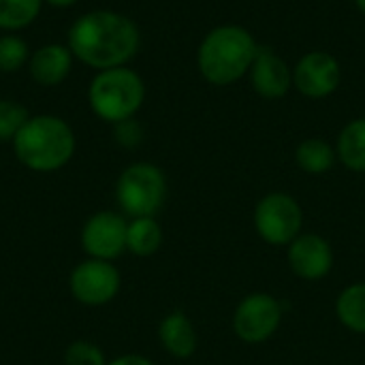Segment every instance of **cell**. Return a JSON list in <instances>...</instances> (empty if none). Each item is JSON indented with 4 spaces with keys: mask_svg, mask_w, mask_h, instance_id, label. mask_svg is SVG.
<instances>
[{
    "mask_svg": "<svg viewBox=\"0 0 365 365\" xmlns=\"http://www.w3.org/2000/svg\"><path fill=\"white\" fill-rule=\"evenodd\" d=\"M137 24L118 11H90L73 21L66 45L83 64L105 71L124 66L139 49Z\"/></svg>",
    "mask_w": 365,
    "mask_h": 365,
    "instance_id": "1",
    "label": "cell"
},
{
    "mask_svg": "<svg viewBox=\"0 0 365 365\" xmlns=\"http://www.w3.org/2000/svg\"><path fill=\"white\" fill-rule=\"evenodd\" d=\"M11 143L15 158L36 173L62 169L75 154L73 128L62 118L49 113L30 115Z\"/></svg>",
    "mask_w": 365,
    "mask_h": 365,
    "instance_id": "2",
    "label": "cell"
},
{
    "mask_svg": "<svg viewBox=\"0 0 365 365\" xmlns=\"http://www.w3.org/2000/svg\"><path fill=\"white\" fill-rule=\"evenodd\" d=\"M259 51L255 36L242 26H218L205 34L197 51L201 75L214 86H229L242 79Z\"/></svg>",
    "mask_w": 365,
    "mask_h": 365,
    "instance_id": "3",
    "label": "cell"
},
{
    "mask_svg": "<svg viewBox=\"0 0 365 365\" xmlns=\"http://www.w3.org/2000/svg\"><path fill=\"white\" fill-rule=\"evenodd\" d=\"M145 98L143 79L128 66H115L98 71L88 90V101L92 111L109 122L118 124L122 120L135 118Z\"/></svg>",
    "mask_w": 365,
    "mask_h": 365,
    "instance_id": "4",
    "label": "cell"
},
{
    "mask_svg": "<svg viewBox=\"0 0 365 365\" xmlns=\"http://www.w3.org/2000/svg\"><path fill=\"white\" fill-rule=\"evenodd\" d=\"M167 175L152 163L128 165L115 182V201L124 216H156L167 201Z\"/></svg>",
    "mask_w": 365,
    "mask_h": 365,
    "instance_id": "5",
    "label": "cell"
},
{
    "mask_svg": "<svg viewBox=\"0 0 365 365\" xmlns=\"http://www.w3.org/2000/svg\"><path fill=\"white\" fill-rule=\"evenodd\" d=\"M304 210L289 192H269L255 207V231L269 246H289L304 231Z\"/></svg>",
    "mask_w": 365,
    "mask_h": 365,
    "instance_id": "6",
    "label": "cell"
},
{
    "mask_svg": "<svg viewBox=\"0 0 365 365\" xmlns=\"http://www.w3.org/2000/svg\"><path fill=\"white\" fill-rule=\"evenodd\" d=\"M284 306L269 293L246 295L233 312V331L246 344H263L282 325Z\"/></svg>",
    "mask_w": 365,
    "mask_h": 365,
    "instance_id": "7",
    "label": "cell"
},
{
    "mask_svg": "<svg viewBox=\"0 0 365 365\" xmlns=\"http://www.w3.org/2000/svg\"><path fill=\"white\" fill-rule=\"evenodd\" d=\"M122 287V274L111 261L83 259L77 263L68 276V291L75 302L98 308L111 304Z\"/></svg>",
    "mask_w": 365,
    "mask_h": 365,
    "instance_id": "8",
    "label": "cell"
},
{
    "mask_svg": "<svg viewBox=\"0 0 365 365\" xmlns=\"http://www.w3.org/2000/svg\"><path fill=\"white\" fill-rule=\"evenodd\" d=\"M126 229L128 220L124 214L103 210L92 214L81 227V248L88 259L115 261L126 252Z\"/></svg>",
    "mask_w": 365,
    "mask_h": 365,
    "instance_id": "9",
    "label": "cell"
},
{
    "mask_svg": "<svg viewBox=\"0 0 365 365\" xmlns=\"http://www.w3.org/2000/svg\"><path fill=\"white\" fill-rule=\"evenodd\" d=\"M287 261L297 278L319 282L334 269V248L319 233H302L287 246Z\"/></svg>",
    "mask_w": 365,
    "mask_h": 365,
    "instance_id": "10",
    "label": "cell"
},
{
    "mask_svg": "<svg viewBox=\"0 0 365 365\" xmlns=\"http://www.w3.org/2000/svg\"><path fill=\"white\" fill-rule=\"evenodd\" d=\"M340 62L327 51H308L293 71V86L308 98H325L338 90Z\"/></svg>",
    "mask_w": 365,
    "mask_h": 365,
    "instance_id": "11",
    "label": "cell"
},
{
    "mask_svg": "<svg viewBox=\"0 0 365 365\" xmlns=\"http://www.w3.org/2000/svg\"><path fill=\"white\" fill-rule=\"evenodd\" d=\"M250 79L257 94L274 101L284 96L293 86V71L274 49L259 47L255 62L250 66Z\"/></svg>",
    "mask_w": 365,
    "mask_h": 365,
    "instance_id": "12",
    "label": "cell"
},
{
    "mask_svg": "<svg viewBox=\"0 0 365 365\" xmlns=\"http://www.w3.org/2000/svg\"><path fill=\"white\" fill-rule=\"evenodd\" d=\"M73 53L68 49V45L62 43H49L38 47L30 60H28V68L32 79L38 86H58L62 83L73 66Z\"/></svg>",
    "mask_w": 365,
    "mask_h": 365,
    "instance_id": "13",
    "label": "cell"
},
{
    "mask_svg": "<svg viewBox=\"0 0 365 365\" xmlns=\"http://www.w3.org/2000/svg\"><path fill=\"white\" fill-rule=\"evenodd\" d=\"M158 340L163 349L175 359H190L197 353V344H199L195 323L182 310H173L160 321Z\"/></svg>",
    "mask_w": 365,
    "mask_h": 365,
    "instance_id": "14",
    "label": "cell"
},
{
    "mask_svg": "<svg viewBox=\"0 0 365 365\" xmlns=\"http://www.w3.org/2000/svg\"><path fill=\"white\" fill-rule=\"evenodd\" d=\"M163 227L156 220V216H143V218H130L126 229V252L135 257H152L163 246Z\"/></svg>",
    "mask_w": 365,
    "mask_h": 365,
    "instance_id": "15",
    "label": "cell"
},
{
    "mask_svg": "<svg viewBox=\"0 0 365 365\" xmlns=\"http://www.w3.org/2000/svg\"><path fill=\"white\" fill-rule=\"evenodd\" d=\"M336 154L346 169L365 173V118L349 122L340 130Z\"/></svg>",
    "mask_w": 365,
    "mask_h": 365,
    "instance_id": "16",
    "label": "cell"
},
{
    "mask_svg": "<svg viewBox=\"0 0 365 365\" xmlns=\"http://www.w3.org/2000/svg\"><path fill=\"white\" fill-rule=\"evenodd\" d=\"M336 314L349 331L365 336V282H353L340 291Z\"/></svg>",
    "mask_w": 365,
    "mask_h": 365,
    "instance_id": "17",
    "label": "cell"
},
{
    "mask_svg": "<svg viewBox=\"0 0 365 365\" xmlns=\"http://www.w3.org/2000/svg\"><path fill=\"white\" fill-rule=\"evenodd\" d=\"M336 158H338L336 150L325 139H319V137L304 139L295 150V160H297L299 169L310 175L327 173L334 167Z\"/></svg>",
    "mask_w": 365,
    "mask_h": 365,
    "instance_id": "18",
    "label": "cell"
},
{
    "mask_svg": "<svg viewBox=\"0 0 365 365\" xmlns=\"http://www.w3.org/2000/svg\"><path fill=\"white\" fill-rule=\"evenodd\" d=\"M43 0H0V30H21L30 26Z\"/></svg>",
    "mask_w": 365,
    "mask_h": 365,
    "instance_id": "19",
    "label": "cell"
},
{
    "mask_svg": "<svg viewBox=\"0 0 365 365\" xmlns=\"http://www.w3.org/2000/svg\"><path fill=\"white\" fill-rule=\"evenodd\" d=\"M30 60V49L26 41L17 34H2L0 36V73L19 71Z\"/></svg>",
    "mask_w": 365,
    "mask_h": 365,
    "instance_id": "20",
    "label": "cell"
},
{
    "mask_svg": "<svg viewBox=\"0 0 365 365\" xmlns=\"http://www.w3.org/2000/svg\"><path fill=\"white\" fill-rule=\"evenodd\" d=\"M28 120L30 113L21 103L0 98V141H13Z\"/></svg>",
    "mask_w": 365,
    "mask_h": 365,
    "instance_id": "21",
    "label": "cell"
},
{
    "mask_svg": "<svg viewBox=\"0 0 365 365\" xmlns=\"http://www.w3.org/2000/svg\"><path fill=\"white\" fill-rule=\"evenodd\" d=\"M64 365H107V357L98 344L90 340H75L64 351Z\"/></svg>",
    "mask_w": 365,
    "mask_h": 365,
    "instance_id": "22",
    "label": "cell"
},
{
    "mask_svg": "<svg viewBox=\"0 0 365 365\" xmlns=\"http://www.w3.org/2000/svg\"><path fill=\"white\" fill-rule=\"evenodd\" d=\"M113 137L122 148H137L143 139V128L135 118L113 124Z\"/></svg>",
    "mask_w": 365,
    "mask_h": 365,
    "instance_id": "23",
    "label": "cell"
},
{
    "mask_svg": "<svg viewBox=\"0 0 365 365\" xmlns=\"http://www.w3.org/2000/svg\"><path fill=\"white\" fill-rule=\"evenodd\" d=\"M107 365H154L152 359H148L145 355H137V353H126L120 355L111 361H107Z\"/></svg>",
    "mask_w": 365,
    "mask_h": 365,
    "instance_id": "24",
    "label": "cell"
},
{
    "mask_svg": "<svg viewBox=\"0 0 365 365\" xmlns=\"http://www.w3.org/2000/svg\"><path fill=\"white\" fill-rule=\"evenodd\" d=\"M43 2H49L51 6H71V4H75L79 0H43Z\"/></svg>",
    "mask_w": 365,
    "mask_h": 365,
    "instance_id": "25",
    "label": "cell"
},
{
    "mask_svg": "<svg viewBox=\"0 0 365 365\" xmlns=\"http://www.w3.org/2000/svg\"><path fill=\"white\" fill-rule=\"evenodd\" d=\"M355 2H357L359 11H361V13H365V0H355Z\"/></svg>",
    "mask_w": 365,
    "mask_h": 365,
    "instance_id": "26",
    "label": "cell"
}]
</instances>
